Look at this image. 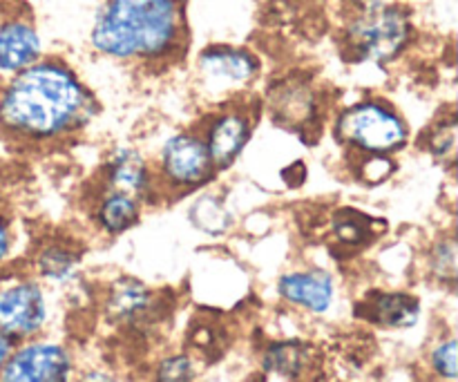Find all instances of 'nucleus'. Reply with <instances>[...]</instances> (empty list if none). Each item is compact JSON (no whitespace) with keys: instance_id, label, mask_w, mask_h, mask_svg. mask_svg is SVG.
Masks as SVG:
<instances>
[{"instance_id":"f257e3e1","label":"nucleus","mask_w":458,"mask_h":382,"mask_svg":"<svg viewBox=\"0 0 458 382\" xmlns=\"http://www.w3.org/2000/svg\"><path fill=\"white\" fill-rule=\"evenodd\" d=\"M88 94L58 63H34L0 88V130L21 139H52L83 123Z\"/></svg>"},{"instance_id":"f03ea898","label":"nucleus","mask_w":458,"mask_h":382,"mask_svg":"<svg viewBox=\"0 0 458 382\" xmlns=\"http://www.w3.org/2000/svg\"><path fill=\"white\" fill-rule=\"evenodd\" d=\"M177 0H107L97 18L92 43L116 58H152L177 36Z\"/></svg>"},{"instance_id":"7ed1b4c3","label":"nucleus","mask_w":458,"mask_h":382,"mask_svg":"<svg viewBox=\"0 0 458 382\" xmlns=\"http://www.w3.org/2000/svg\"><path fill=\"white\" fill-rule=\"evenodd\" d=\"M338 134L352 146L371 155H387L407 141V125L380 103H358L343 112Z\"/></svg>"},{"instance_id":"20e7f679","label":"nucleus","mask_w":458,"mask_h":382,"mask_svg":"<svg viewBox=\"0 0 458 382\" xmlns=\"http://www.w3.org/2000/svg\"><path fill=\"white\" fill-rule=\"evenodd\" d=\"M410 38V21L396 7H378L362 12L349 27L352 52L362 61H389L405 47Z\"/></svg>"},{"instance_id":"39448f33","label":"nucleus","mask_w":458,"mask_h":382,"mask_svg":"<svg viewBox=\"0 0 458 382\" xmlns=\"http://www.w3.org/2000/svg\"><path fill=\"white\" fill-rule=\"evenodd\" d=\"M70 358L56 344H30L12 352L0 382H67Z\"/></svg>"},{"instance_id":"423d86ee","label":"nucleus","mask_w":458,"mask_h":382,"mask_svg":"<svg viewBox=\"0 0 458 382\" xmlns=\"http://www.w3.org/2000/svg\"><path fill=\"white\" fill-rule=\"evenodd\" d=\"M161 168L174 186H199L210 177L215 166L204 139L197 134H177L165 143Z\"/></svg>"},{"instance_id":"0eeeda50","label":"nucleus","mask_w":458,"mask_h":382,"mask_svg":"<svg viewBox=\"0 0 458 382\" xmlns=\"http://www.w3.org/2000/svg\"><path fill=\"white\" fill-rule=\"evenodd\" d=\"M45 320V302L38 286L13 284L0 289V334L25 338L36 334Z\"/></svg>"},{"instance_id":"6e6552de","label":"nucleus","mask_w":458,"mask_h":382,"mask_svg":"<svg viewBox=\"0 0 458 382\" xmlns=\"http://www.w3.org/2000/svg\"><path fill=\"white\" fill-rule=\"evenodd\" d=\"M38 52V34L30 22L0 21V74L13 76L34 65Z\"/></svg>"},{"instance_id":"1a4fd4ad","label":"nucleus","mask_w":458,"mask_h":382,"mask_svg":"<svg viewBox=\"0 0 458 382\" xmlns=\"http://www.w3.org/2000/svg\"><path fill=\"white\" fill-rule=\"evenodd\" d=\"M250 123L244 115H222L208 130L206 148L215 168H226L249 141Z\"/></svg>"},{"instance_id":"9d476101","label":"nucleus","mask_w":458,"mask_h":382,"mask_svg":"<svg viewBox=\"0 0 458 382\" xmlns=\"http://www.w3.org/2000/svg\"><path fill=\"white\" fill-rule=\"evenodd\" d=\"M201 72L215 83H246L258 72V63L240 49H210L201 56Z\"/></svg>"},{"instance_id":"9b49d317","label":"nucleus","mask_w":458,"mask_h":382,"mask_svg":"<svg viewBox=\"0 0 458 382\" xmlns=\"http://www.w3.org/2000/svg\"><path fill=\"white\" fill-rule=\"evenodd\" d=\"M280 293L291 302L320 313L331 304L334 284L325 273H293L280 280Z\"/></svg>"},{"instance_id":"f8f14e48","label":"nucleus","mask_w":458,"mask_h":382,"mask_svg":"<svg viewBox=\"0 0 458 382\" xmlns=\"http://www.w3.org/2000/svg\"><path fill=\"white\" fill-rule=\"evenodd\" d=\"M107 179H110L112 191L125 192L134 199H141L148 188H150V174H148L146 161L134 150L116 152L114 159L107 166Z\"/></svg>"},{"instance_id":"ddd939ff","label":"nucleus","mask_w":458,"mask_h":382,"mask_svg":"<svg viewBox=\"0 0 458 382\" xmlns=\"http://www.w3.org/2000/svg\"><path fill=\"white\" fill-rule=\"evenodd\" d=\"M371 318L378 325L394 327V329L411 327L416 322V318H419V302L411 295L403 293L378 295L374 300V304H371Z\"/></svg>"},{"instance_id":"4468645a","label":"nucleus","mask_w":458,"mask_h":382,"mask_svg":"<svg viewBox=\"0 0 458 382\" xmlns=\"http://www.w3.org/2000/svg\"><path fill=\"white\" fill-rule=\"evenodd\" d=\"M150 295L148 289L137 280H121L112 286L107 309L116 320H134L148 309Z\"/></svg>"},{"instance_id":"2eb2a0df","label":"nucleus","mask_w":458,"mask_h":382,"mask_svg":"<svg viewBox=\"0 0 458 382\" xmlns=\"http://www.w3.org/2000/svg\"><path fill=\"white\" fill-rule=\"evenodd\" d=\"M273 112L284 123H304L313 115V94L304 85H284L280 92L273 94Z\"/></svg>"},{"instance_id":"dca6fc26","label":"nucleus","mask_w":458,"mask_h":382,"mask_svg":"<svg viewBox=\"0 0 458 382\" xmlns=\"http://www.w3.org/2000/svg\"><path fill=\"white\" fill-rule=\"evenodd\" d=\"M139 217V199L125 195V192L110 191L101 201L98 208V222L110 233H121L132 226Z\"/></svg>"},{"instance_id":"f3484780","label":"nucleus","mask_w":458,"mask_h":382,"mask_svg":"<svg viewBox=\"0 0 458 382\" xmlns=\"http://www.w3.org/2000/svg\"><path fill=\"white\" fill-rule=\"evenodd\" d=\"M307 362H309V352L307 347L300 343L276 344V347L267 353L268 369L277 371V374L282 376H289V378H295V376L302 374Z\"/></svg>"},{"instance_id":"a211bd4d","label":"nucleus","mask_w":458,"mask_h":382,"mask_svg":"<svg viewBox=\"0 0 458 382\" xmlns=\"http://www.w3.org/2000/svg\"><path fill=\"white\" fill-rule=\"evenodd\" d=\"M191 217L197 226L204 228L206 233H213V235H219L231 226V215L215 197H204V199L197 201L191 210Z\"/></svg>"},{"instance_id":"6ab92c4d","label":"nucleus","mask_w":458,"mask_h":382,"mask_svg":"<svg viewBox=\"0 0 458 382\" xmlns=\"http://www.w3.org/2000/svg\"><path fill=\"white\" fill-rule=\"evenodd\" d=\"M74 267V258L63 249H47L40 255V271L47 277H65Z\"/></svg>"},{"instance_id":"aec40b11","label":"nucleus","mask_w":458,"mask_h":382,"mask_svg":"<svg viewBox=\"0 0 458 382\" xmlns=\"http://www.w3.org/2000/svg\"><path fill=\"white\" fill-rule=\"evenodd\" d=\"M157 382H192L191 361L183 356L168 358V361L159 367Z\"/></svg>"},{"instance_id":"412c9836","label":"nucleus","mask_w":458,"mask_h":382,"mask_svg":"<svg viewBox=\"0 0 458 382\" xmlns=\"http://www.w3.org/2000/svg\"><path fill=\"white\" fill-rule=\"evenodd\" d=\"M434 271L441 277H450V280L456 276V249L452 240L441 242L434 250Z\"/></svg>"},{"instance_id":"4be33fe9","label":"nucleus","mask_w":458,"mask_h":382,"mask_svg":"<svg viewBox=\"0 0 458 382\" xmlns=\"http://www.w3.org/2000/svg\"><path fill=\"white\" fill-rule=\"evenodd\" d=\"M434 367L441 376L445 378H456V343L454 340H447L445 344L434 352Z\"/></svg>"},{"instance_id":"5701e85b","label":"nucleus","mask_w":458,"mask_h":382,"mask_svg":"<svg viewBox=\"0 0 458 382\" xmlns=\"http://www.w3.org/2000/svg\"><path fill=\"white\" fill-rule=\"evenodd\" d=\"M335 233H338V237L344 244H358V242H362L367 237L365 224L358 222V219L349 213L347 217H338V222H335Z\"/></svg>"},{"instance_id":"b1692460","label":"nucleus","mask_w":458,"mask_h":382,"mask_svg":"<svg viewBox=\"0 0 458 382\" xmlns=\"http://www.w3.org/2000/svg\"><path fill=\"white\" fill-rule=\"evenodd\" d=\"M456 125L454 121H447V123H441L437 130L432 132V150L437 155H452L454 152V143H456Z\"/></svg>"},{"instance_id":"393cba45","label":"nucleus","mask_w":458,"mask_h":382,"mask_svg":"<svg viewBox=\"0 0 458 382\" xmlns=\"http://www.w3.org/2000/svg\"><path fill=\"white\" fill-rule=\"evenodd\" d=\"M9 249H12V233H9L7 219L0 215V262L9 255Z\"/></svg>"},{"instance_id":"a878e982","label":"nucleus","mask_w":458,"mask_h":382,"mask_svg":"<svg viewBox=\"0 0 458 382\" xmlns=\"http://www.w3.org/2000/svg\"><path fill=\"white\" fill-rule=\"evenodd\" d=\"M12 352H13V340L7 338L4 334H0V369L4 367L7 358L12 356Z\"/></svg>"},{"instance_id":"bb28decb","label":"nucleus","mask_w":458,"mask_h":382,"mask_svg":"<svg viewBox=\"0 0 458 382\" xmlns=\"http://www.w3.org/2000/svg\"><path fill=\"white\" fill-rule=\"evenodd\" d=\"M358 4L362 7V12H367V9L385 7V4H387V0H358Z\"/></svg>"},{"instance_id":"cd10ccee","label":"nucleus","mask_w":458,"mask_h":382,"mask_svg":"<svg viewBox=\"0 0 458 382\" xmlns=\"http://www.w3.org/2000/svg\"><path fill=\"white\" fill-rule=\"evenodd\" d=\"M81 382H114V380L107 378V376H103V374H89V376H85Z\"/></svg>"}]
</instances>
